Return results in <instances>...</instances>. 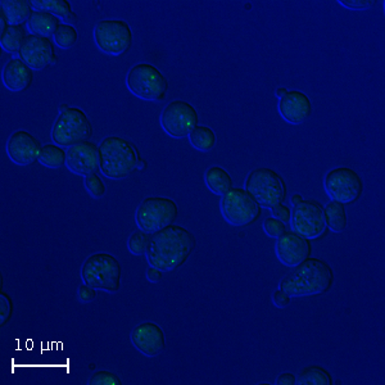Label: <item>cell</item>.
<instances>
[{"instance_id":"cell-1","label":"cell","mask_w":385,"mask_h":385,"mask_svg":"<svg viewBox=\"0 0 385 385\" xmlns=\"http://www.w3.org/2000/svg\"><path fill=\"white\" fill-rule=\"evenodd\" d=\"M196 246V237L188 229L173 223L152 234L148 262L164 272L178 270L187 263Z\"/></svg>"},{"instance_id":"cell-2","label":"cell","mask_w":385,"mask_h":385,"mask_svg":"<svg viewBox=\"0 0 385 385\" xmlns=\"http://www.w3.org/2000/svg\"><path fill=\"white\" fill-rule=\"evenodd\" d=\"M334 279V271L327 261L308 257L280 281L279 287L290 297H312L329 292Z\"/></svg>"},{"instance_id":"cell-3","label":"cell","mask_w":385,"mask_h":385,"mask_svg":"<svg viewBox=\"0 0 385 385\" xmlns=\"http://www.w3.org/2000/svg\"><path fill=\"white\" fill-rule=\"evenodd\" d=\"M139 150L130 140L121 136H107L99 146V167L112 180H123L136 170Z\"/></svg>"},{"instance_id":"cell-4","label":"cell","mask_w":385,"mask_h":385,"mask_svg":"<svg viewBox=\"0 0 385 385\" xmlns=\"http://www.w3.org/2000/svg\"><path fill=\"white\" fill-rule=\"evenodd\" d=\"M81 279L84 284L97 290L117 293L123 280L121 263L107 252L91 254L82 263Z\"/></svg>"},{"instance_id":"cell-5","label":"cell","mask_w":385,"mask_h":385,"mask_svg":"<svg viewBox=\"0 0 385 385\" xmlns=\"http://www.w3.org/2000/svg\"><path fill=\"white\" fill-rule=\"evenodd\" d=\"M246 190L265 208L284 203L288 194L287 184L281 175L267 167H258L248 173Z\"/></svg>"},{"instance_id":"cell-6","label":"cell","mask_w":385,"mask_h":385,"mask_svg":"<svg viewBox=\"0 0 385 385\" xmlns=\"http://www.w3.org/2000/svg\"><path fill=\"white\" fill-rule=\"evenodd\" d=\"M127 89L143 100L161 102L168 91V80L156 66L138 63L132 67L126 76Z\"/></svg>"},{"instance_id":"cell-7","label":"cell","mask_w":385,"mask_h":385,"mask_svg":"<svg viewBox=\"0 0 385 385\" xmlns=\"http://www.w3.org/2000/svg\"><path fill=\"white\" fill-rule=\"evenodd\" d=\"M93 136V125L88 115L77 107L59 113L52 129V140L59 147H74Z\"/></svg>"},{"instance_id":"cell-8","label":"cell","mask_w":385,"mask_h":385,"mask_svg":"<svg viewBox=\"0 0 385 385\" xmlns=\"http://www.w3.org/2000/svg\"><path fill=\"white\" fill-rule=\"evenodd\" d=\"M178 216L179 207L171 198L149 197L140 203L135 213V220L140 230L148 234H155L173 225Z\"/></svg>"},{"instance_id":"cell-9","label":"cell","mask_w":385,"mask_h":385,"mask_svg":"<svg viewBox=\"0 0 385 385\" xmlns=\"http://www.w3.org/2000/svg\"><path fill=\"white\" fill-rule=\"evenodd\" d=\"M222 216L233 226H246L257 221L262 213V207L246 189L233 188L220 202Z\"/></svg>"},{"instance_id":"cell-10","label":"cell","mask_w":385,"mask_h":385,"mask_svg":"<svg viewBox=\"0 0 385 385\" xmlns=\"http://www.w3.org/2000/svg\"><path fill=\"white\" fill-rule=\"evenodd\" d=\"M134 33L123 19H102L94 29V41L108 56H121L132 48Z\"/></svg>"},{"instance_id":"cell-11","label":"cell","mask_w":385,"mask_h":385,"mask_svg":"<svg viewBox=\"0 0 385 385\" xmlns=\"http://www.w3.org/2000/svg\"><path fill=\"white\" fill-rule=\"evenodd\" d=\"M324 188L331 201L349 205L362 196L363 181L352 168L336 167L325 175Z\"/></svg>"},{"instance_id":"cell-12","label":"cell","mask_w":385,"mask_h":385,"mask_svg":"<svg viewBox=\"0 0 385 385\" xmlns=\"http://www.w3.org/2000/svg\"><path fill=\"white\" fill-rule=\"evenodd\" d=\"M199 123L196 107L187 100L176 99L164 107L161 113V126L166 134L175 139H182L189 136Z\"/></svg>"},{"instance_id":"cell-13","label":"cell","mask_w":385,"mask_h":385,"mask_svg":"<svg viewBox=\"0 0 385 385\" xmlns=\"http://www.w3.org/2000/svg\"><path fill=\"white\" fill-rule=\"evenodd\" d=\"M290 222L293 231L308 240L321 238L328 230L324 207L313 199H304L299 205H294Z\"/></svg>"},{"instance_id":"cell-14","label":"cell","mask_w":385,"mask_h":385,"mask_svg":"<svg viewBox=\"0 0 385 385\" xmlns=\"http://www.w3.org/2000/svg\"><path fill=\"white\" fill-rule=\"evenodd\" d=\"M41 146L39 139L26 130L12 132L7 141V155L10 161L18 166H30L40 157Z\"/></svg>"},{"instance_id":"cell-15","label":"cell","mask_w":385,"mask_h":385,"mask_svg":"<svg viewBox=\"0 0 385 385\" xmlns=\"http://www.w3.org/2000/svg\"><path fill=\"white\" fill-rule=\"evenodd\" d=\"M275 251L280 262L288 267H295L311 256L312 246L308 239L294 231H285L278 238Z\"/></svg>"},{"instance_id":"cell-16","label":"cell","mask_w":385,"mask_h":385,"mask_svg":"<svg viewBox=\"0 0 385 385\" xmlns=\"http://www.w3.org/2000/svg\"><path fill=\"white\" fill-rule=\"evenodd\" d=\"M66 166L71 173L88 176L98 173L99 147L94 141H82L67 149Z\"/></svg>"},{"instance_id":"cell-17","label":"cell","mask_w":385,"mask_h":385,"mask_svg":"<svg viewBox=\"0 0 385 385\" xmlns=\"http://www.w3.org/2000/svg\"><path fill=\"white\" fill-rule=\"evenodd\" d=\"M130 339L134 347L147 357H156L166 347L164 329L152 321L141 322L132 329Z\"/></svg>"},{"instance_id":"cell-18","label":"cell","mask_w":385,"mask_h":385,"mask_svg":"<svg viewBox=\"0 0 385 385\" xmlns=\"http://www.w3.org/2000/svg\"><path fill=\"white\" fill-rule=\"evenodd\" d=\"M54 54L56 50L50 38L38 36L33 33L27 36L22 49L18 53L26 65L36 71H41L45 67L50 66Z\"/></svg>"},{"instance_id":"cell-19","label":"cell","mask_w":385,"mask_h":385,"mask_svg":"<svg viewBox=\"0 0 385 385\" xmlns=\"http://www.w3.org/2000/svg\"><path fill=\"white\" fill-rule=\"evenodd\" d=\"M279 113L287 123L302 125L312 115V102L304 91H289L278 104Z\"/></svg>"},{"instance_id":"cell-20","label":"cell","mask_w":385,"mask_h":385,"mask_svg":"<svg viewBox=\"0 0 385 385\" xmlns=\"http://www.w3.org/2000/svg\"><path fill=\"white\" fill-rule=\"evenodd\" d=\"M3 84L13 93L25 91L33 81V71L21 58H12L6 63L3 70Z\"/></svg>"},{"instance_id":"cell-21","label":"cell","mask_w":385,"mask_h":385,"mask_svg":"<svg viewBox=\"0 0 385 385\" xmlns=\"http://www.w3.org/2000/svg\"><path fill=\"white\" fill-rule=\"evenodd\" d=\"M0 7L4 10L9 25H24L33 16V1L29 0H1Z\"/></svg>"},{"instance_id":"cell-22","label":"cell","mask_w":385,"mask_h":385,"mask_svg":"<svg viewBox=\"0 0 385 385\" xmlns=\"http://www.w3.org/2000/svg\"><path fill=\"white\" fill-rule=\"evenodd\" d=\"M61 18L44 12V10H35L31 18L29 19L27 26L29 30L38 36H44V38H50L54 36L58 27L61 26Z\"/></svg>"},{"instance_id":"cell-23","label":"cell","mask_w":385,"mask_h":385,"mask_svg":"<svg viewBox=\"0 0 385 385\" xmlns=\"http://www.w3.org/2000/svg\"><path fill=\"white\" fill-rule=\"evenodd\" d=\"M205 181L207 188L216 196H225L228 191L234 188L233 178L223 167L212 166L205 173Z\"/></svg>"},{"instance_id":"cell-24","label":"cell","mask_w":385,"mask_h":385,"mask_svg":"<svg viewBox=\"0 0 385 385\" xmlns=\"http://www.w3.org/2000/svg\"><path fill=\"white\" fill-rule=\"evenodd\" d=\"M324 214L328 229L333 233H343L348 225V216L345 205L339 203L336 201H331L330 203L324 207Z\"/></svg>"},{"instance_id":"cell-25","label":"cell","mask_w":385,"mask_h":385,"mask_svg":"<svg viewBox=\"0 0 385 385\" xmlns=\"http://www.w3.org/2000/svg\"><path fill=\"white\" fill-rule=\"evenodd\" d=\"M27 36L25 26L9 25L7 31L0 35V45L10 54H17L22 49Z\"/></svg>"},{"instance_id":"cell-26","label":"cell","mask_w":385,"mask_h":385,"mask_svg":"<svg viewBox=\"0 0 385 385\" xmlns=\"http://www.w3.org/2000/svg\"><path fill=\"white\" fill-rule=\"evenodd\" d=\"M297 384L299 385H331L334 380L328 370L313 365L302 370L297 377Z\"/></svg>"},{"instance_id":"cell-27","label":"cell","mask_w":385,"mask_h":385,"mask_svg":"<svg viewBox=\"0 0 385 385\" xmlns=\"http://www.w3.org/2000/svg\"><path fill=\"white\" fill-rule=\"evenodd\" d=\"M189 141L199 152H210L216 147L217 136L210 126H199L189 134Z\"/></svg>"},{"instance_id":"cell-28","label":"cell","mask_w":385,"mask_h":385,"mask_svg":"<svg viewBox=\"0 0 385 385\" xmlns=\"http://www.w3.org/2000/svg\"><path fill=\"white\" fill-rule=\"evenodd\" d=\"M39 162L49 168H61L67 162V150L57 144L42 146Z\"/></svg>"},{"instance_id":"cell-29","label":"cell","mask_w":385,"mask_h":385,"mask_svg":"<svg viewBox=\"0 0 385 385\" xmlns=\"http://www.w3.org/2000/svg\"><path fill=\"white\" fill-rule=\"evenodd\" d=\"M33 6L38 10L48 12L62 19L72 13V6L68 0H33Z\"/></svg>"},{"instance_id":"cell-30","label":"cell","mask_w":385,"mask_h":385,"mask_svg":"<svg viewBox=\"0 0 385 385\" xmlns=\"http://www.w3.org/2000/svg\"><path fill=\"white\" fill-rule=\"evenodd\" d=\"M79 33L74 26L61 24L54 33V41L61 49H70L77 42Z\"/></svg>"},{"instance_id":"cell-31","label":"cell","mask_w":385,"mask_h":385,"mask_svg":"<svg viewBox=\"0 0 385 385\" xmlns=\"http://www.w3.org/2000/svg\"><path fill=\"white\" fill-rule=\"evenodd\" d=\"M150 234H148L143 230H136L132 237L127 240V248L132 254L141 256L147 254L149 243H150Z\"/></svg>"},{"instance_id":"cell-32","label":"cell","mask_w":385,"mask_h":385,"mask_svg":"<svg viewBox=\"0 0 385 385\" xmlns=\"http://www.w3.org/2000/svg\"><path fill=\"white\" fill-rule=\"evenodd\" d=\"M84 184L91 197L97 198V199L104 197L107 190L106 184L100 179L98 173H91V175L85 176Z\"/></svg>"},{"instance_id":"cell-33","label":"cell","mask_w":385,"mask_h":385,"mask_svg":"<svg viewBox=\"0 0 385 385\" xmlns=\"http://www.w3.org/2000/svg\"><path fill=\"white\" fill-rule=\"evenodd\" d=\"M89 385H121L123 382L121 379L117 377L113 372L107 371V370H100L91 375L89 382Z\"/></svg>"},{"instance_id":"cell-34","label":"cell","mask_w":385,"mask_h":385,"mask_svg":"<svg viewBox=\"0 0 385 385\" xmlns=\"http://www.w3.org/2000/svg\"><path fill=\"white\" fill-rule=\"evenodd\" d=\"M15 311L13 301L7 293H0V325L6 327L8 324Z\"/></svg>"},{"instance_id":"cell-35","label":"cell","mask_w":385,"mask_h":385,"mask_svg":"<svg viewBox=\"0 0 385 385\" xmlns=\"http://www.w3.org/2000/svg\"><path fill=\"white\" fill-rule=\"evenodd\" d=\"M263 230L270 238L278 239L287 231V225L275 217H267L263 222Z\"/></svg>"},{"instance_id":"cell-36","label":"cell","mask_w":385,"mask_h":385,"mask_svg":"<svg viewBox=\"0 0 385 385\" xmlns=\"http://www.w3.org/2000/svg\"><path fill=\"white\" fill-rule=\"evenodd\" d=\"M343 7L352 10H366L377 6V0H340L339 1Z\"/></svg>"},{"instance_id":"cell-37","label":"cell","mask_w":385,"mask_h":385,"mask_svg":"<svg viewBox=\"0 0 385 385\" xmlns=\"http://www.w3.org/2000/svg\"><path fill=\"white\" fill-rule=\"evenodd\" d=\"M271 211H272V217H275V219H278L280 221L284 222L285 225L289 223L290 220H292V211H290V208L288 205H283V203L281 205H274L271 208Z\"/></svg>"},{"instance_id":"cell-38","label":"cell","mask_w":385,"mask_h":385,"mask_svg":"<svg viewBox=\"0 0 385 385\" xmlns=\"http://www.w3.org/2000/svg\"><path fill=\"white\" fill-rule=\"evenodd\" d=\"M77 297H79V301L82 304H89L97 298V289L89 287L86 284H82L77 290Z\"/></svg>"},{"instance_id":"cell-39","label":"cell","mask_w":385,"mask_h":385,"mask_svg":"<svg viewBox=\"0 0 385 385\" xmlns=\"http://www.w3.org/2000/svg\"><path fill=\"white\" fill-rule=\"evenodd\" d=\"M292 301V297L285 293L284 290L281 289H278L272 293V304H275L278 308H285L290 304Z\"/></svg>"},{"instance_id":"cell-40","label":"cell","mask_w":385,"mask_h":385,"mask_svg":"<svg viewBox=\"0 0 385 385\" xmlns=\"http://www.w3.org/2000/svg\"><path fill=\"white\" fill-rule=\"evenodd\" d=\"M162 274H164V271H161L159 269H157V267L150 266L147 270V279L149 280L150 283H153V284H158V283L162 280V276H164Z\"/></svg>"},{"instance_id":"cell-41","label":"cell","mask_w":385,"mask_h":385,"mask_svg":"<svg viewBox=\"0 0 385 385\" xmlns=\"http://www.w3.org/2000/svg\"><path fill=\"white\" fill-rule=\"evenodd\" d=\"M276 384L279 385H294L297 384V377L292 372H283L278 377Z\"/></svg>"},{"instance_id":"cell-42","label":"cell","mask_w":385,"mask_h":385,"mask_svg":"<svg viewBox=\"0 0 385 385\" xmlns=\"http://www.w3.org/2000/svg\"><path fill=\"white\" fill-rule=\"evenodd\" d=\"M0 15H1V18H0V33H1V35L3 33H6L7 31V29L9 27L8 24V19H7V16H6V13H4V10L3 9H0Z\"/></svg>"},{"instance_id":"cell-43","label":"cell","mask_w":385,"mask_h":385,"mask_svg":"<svg viewBox=\"0 0 385 385\" xmlns=\"http://www.w3.org/2000/svg\"><path fill=\"white\" fill-rule=\"evenodd\" d=\"M63 21H65V24H67V25L74 26V24H77V21H79V16H77L74 12H72V13H71V15H68V16H67Z\"/></svg>"},{"instance_id":"cell-44","label":"cell","mask_w":385,"mask_h":385,"mask_svg":"<svg viewBox=\"0 0 385 385\" xmlns=\"http://www.w3.org/2000/svg\"><path fill=\"white\" fill-rule=\"evenodd\" d=\"M147 161H146V159H143V158H139L138 164H136V170H138V171H144V170L147 168Z\"/></svg>"},{"instance_id":"cell-45","label":"cell","mask_w":385,"mask_h":385,"mask_svg":"<svg viewBox=\"0 0 385 385\" xmlns=\"http://www.w3.org/2000/svg\"><path fill=\"white\" fill-rule=\"evenodd\" d=\"M302 201H304V197H302L301 194H294V196L292 197V203L294 205H299Z\"/></svg>"},{"instance_id":"cell-46","label":"cell","mask_w":385,"mask_h":385,"mask_svg":"<svg viewBox=\"0 0 385 385\" xmlns=\"http://www.w3.org/2000/svg\"><path fill=\"white\" fill-rule=\"evenodd\" d=\"M288 89H285V88H279L278 91H276V97L278 98L281 99L283 97H285L287 95Z\"/></svg>"},{"instance_id":"cell-47","label":"cell","mask_w":385,"mask_h":385,"mask_svg":"<svg viewBox=\"0 0 385 385\" xmlns=\"http://www.w3.org/2000/svg\"><path fill=\"white\" fill-rule=\"evenodd\" d=\"M68 108H70V106H68V104H61V106H59V108H58V112H59V113H63V112H66Z\"/></svg>"},{"instance_id":"cell-48","label":"cell","mask_w":385,"mask_h":385,"mask_svg":"<svg viewBox=\"0 0 385 385\" xmlns=\"http://www.w3.org/2000/svg\"><path fill=\"white\" fill-rule=\"evenodd\" d=\"M58 61H59V58H58L57 54H54V57H53V59H52V63H50V66H54V65H57Z\"/></svg>"}]
</instances>
